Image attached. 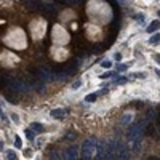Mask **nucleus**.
Returning a JSON list of instances; mask_svg holds the SVG:
<instances>
[{"instance_id":"20e7f679","label":"nucleus","mask_w":160,"mask_h":160,"mask_svg":"<svg viewBox=\"0 0 160 160\" xmlns=\"http://www.w3.org/2000/svg\"><path fill=\"white\" fill-rule=\"evenodd\" d=\"M50 115H51L53 119H56V120H63L64 115H66V109H61V107L53 109V110L50 112Z\"/></svg>"},{"instance_id":"bb28decb","label":"nucleus","mask_w":160,"mask_h":160,"mask_svg":"<svg viewBox=\"0 0 160 160\" xmlns=\"http://www.w3.org/2000/svg\"><path fill=\"white\" fill-rule=\"evenodd\" d=\"M5 149V146H3V143H2V141H0V150H3Z\"/></svg>"},{"instance_id":"ddd939ff","label":"nucleus","mask_w":160,"mask_h":160,"mask_svg":"<svg viewBox=\"0 0 160 160\" xmlns=\"http://www.w3.org/2000/svg\"><path fill=\"white\" fill-rule=\"evenodd\" d=\"M147 75L144 72H135V74H130V79L133 80V79H146Z\"/></svg>"},{"instance_id":"9b49d317","label":"nucleus","mask_w":160,"mask_h":160,"mask_svg":"<svg viewBox=\"0 0 160 160\" xmlns=\"http://www.w3.org/2000/svg\"><path fill=\"white\" fill-rule=\"evenodd\" d=\"M157 29H158V21L155 19V21H152V23H150V24L147 26V29H146V31H147L149 34H154V32H157Z\"/></svg>"},{"instance_id":"b1692460","label":"nucleus","mask_w":160,"mask_h":160,"mask_svg":"<svg viewBox=\"0 0 160 160\" xmlns=\"http://www.w3.org/2000/svg\"><path fill=\"white\" fill-rule=\"evenodd\" d=\"M114 59H115V61H120V59H122V53H115V54H114Z\"/></svg>"},{"instance_id":"0eeeda50","label":"nucleus","mask_w":160,"mask_h":160,"mask_svg":"<svg viewBox=\"0 0 160 160\" xmlns=\"http://www.w3.org/2000/svg\"><path fill=\"white\" fill-rule=\"evenodd\" d=\"M131 144H133V146H131V150H133V152H138L139 147H141V136L131 139Z\"/></svg>"},{"instance_id":"393cba45","label":"nucleus","mask_w":160,"mask_h":160,"mask_svg":"<svg viewBox=\"0 0 160 160\" xmlns=\"http://www.w3.org/2000/svg\"><path fill=\"white\" fill-rule=\"evenodd\" d=\"M64 138H66V139H74V138H75V133H69V135H66Z\"/></svg>"},{"instance_id":"a211bd4d","label":"nucleus","mask_w":160,"mask_h":160,"mask_svg":"<svg viewBox=\"0 0 160 160\" xmlns=\"http://www.w3.org/2000/svg\"><path fill=\"white\" fill-rule=\"evenodd\" d=\"M15 147L16 149H23V141H21V138L18 136V135L15 136Z\"/></svg>"},{"instance_id":"f03ea898","label":"nucleus","mask_w":160,"mask_h":160,"mask_svg":"<svg viewBox=\"0 0 160 160\" xmlns=\"http://www.w3.org/2000/svg\"><path fill=\"white\" fill-rule=\"evenodd\" d=\"M144 122H136V123H130V128H128V138L133 139V138H138L143 135L144 131Z\"/></svg>"},{"instance_id":"aec40b11","label":"nucleus","mask_w":160,"mask_h":160,"mask_svg":"<svg viewBox=\"0 0 160 160\" xmlns=\"http://www.w3.org/2000/svg\"><path fill=\"white\" fill-rule=\"evenodd\" d=\"M82 85H83V82H82V79H80V80H75V82L72 83V87H71V88H72V90H79Z\"/></svg>"},{"instance_id":"6ab92c4d","label":"nucleus","mask_w":160,"mask_h":160,"mask_svg":"<svg viewBox=\"0 0 160 160\" xmlns=\"http://www.w3.org/2000/svg\"><path fill=\"white\" fill-rule=\"evenodd\" d=\"M101 67L102 69H110L112 67V61L110 59H104V61L101 63Z\"/></svg>"},{"instance_id":"2eb2a0df","label":"nucleus","mask_w":160,"mask_h":160,"mask_svg":"<svg viewBox=\"0 0 160 160\" xmlns=\"http://www.w3.org/2000/svg\"><path fill=\"white\" fill-rule=\"evenodd\" d=\"M5 154H6V158H10V160H15V158H18V154L15 152L13 149H8Z\"/></svg>"},{"instance_id":"423d86ee","label":"nucleus","mask_w":160,"mask_h":160,"mask_svg":"<svg viewBox=\"0 0 160 160\" xmlns=\"http://www.w3.org/2000/svg\"><path fill=\"white\" fill-rule=\"evenodd\" d=\"M31 128L35 131V133H43V131H45V125L39 123V122H32V123H31Z\"/></svg>"},{"instance_id":"1a4fd4ad","label":"nucleus","mask_w":160,"mask_h":160,"mask_svg":"<svg viewBox=\"0 0 160 160\" xmlns=\"http://www.w3.org/2000/svg\"><path fill=\"white\" fill-rule=\"evenodd\" d=\"M24 136L29 139V141H35V131H34L31 127H27V128L24 130Z\"/></svg>"},{"instance_id":"4468645a","label":"nucleus","mask_w":160,"mask_h":160,"mask_svg":"<svg viewBox=\"0 0 160 160\" xmlns=\"http://www.w3.org/2000/svg\"><path fill=\"white\" fill-rule=\"evenodd\" d=\"M115 69H117V72H120V74H122V72H127V71H128V66H127L125 63H119Z\"/></svg>"},{"instance_id":"412c9836","label":"nucleus","mask_w":160,"mask_h":160,"mask_svg":"<svg viewBox=\"0 0 160 160\" xmlns=\"http://www.w3.org/2000/svg\"><path fill=\"white\" fill-rule=\"evenodd\" d=\"M110 77H114V72H104L101 75V80H104V79H110Z\"/></svg>"},{"instance_id":"4be33fe9","label":"nucleus","mask_w":160,"mask_h":160,"mask_svg":"<svg viewBox=\"0 0 160 160\" xmlns=\"http://www.w3.org/2000/svg\"><path fill=\"white\" fill-rule=\"evenodd\" d=\"M10 117H11V120L15 122V123H19V122H21V119H19V115H18V114H11Z\"/></svg>"},{"instance_id":"f8f14e48","label":"nucleus","mask_w":160,"mask_h":160,"mask_svg":"<svg viewBox=\"0 0 160 160\" xmlns=\"http://www.w3.org/2000/svg\"><path fill=\"white\" fill-rule=\"evenodd\" d=\"M158 40H160L158 32H154V34H152V37L149 39V43H150V45H157V43H158Z\"/></svg>"},{"instance_id":"dca6fc26","label":"nucleus","mask_w":160,"mask_h":160,"mask_svg":"<svg viewBox=\"0 0 160 160\" xmlns=\"http://www.w3.org/2000/svg\"><path fill=\"white\" fill-rule=\"evenodd\" d=\"M0 120H3V122H5V125H10V119H8V115L2 110V107H0Z\"/></svg>"},{"instance_id":"f257e3e1","label":"nucleus","mask_w":160,"mask_h":160,"mask_svg":"<svg viewBox=\"0 0 160 160\" xmlns=\"http://www.w3.org/2000/svg\"><path fill=\"white\" fill-rule=\"evenodd\" d=\"M95 149H96V139H93V138L87 139L80 147V157L82 158H91L93 154H95Z\"/></svg>"},{"instance_id":"7ed1b4c3","label":"nucleus","mask_w":160,"mask_h":160,"mask_svg":"<svg viewBox=\"0 0 160 160\" xmlns=\"http://www.w3.org/2000/svg\"><path fill=\"white\" fill-rule=\"evenodd\" d=\"M77 157H79V149H77V146H69L67 149H66V158L74 160V158H77Z\"/></svg>"},{"instance_id":"6e6552de","label":"nucleus","mask_w":160,"mask_h":160,"mask_svg":"<svg viewBox=\"0 0 160 160\" xmlns=\"http://www.w3.org/2000/svg\"><path fill=\"white\" fill-rule=\"evenodd\" d=\"M133 19H135V21H136L138 24L144 26V23H146V15H144V13H135Z\"/></svg>"},{"instance_id":"39448f33","label":"nucleus","mask_w":160,"mask_h":160,"mask_svg":"<svg viewBox=\"0 0 160 160\" xmlns=\"http://www.w3.org/2000/svg\"><path fill=\"white\" fill-rule=\"evenodd\" d=\"M131 122H133V114H130V112L123 114V115H122V119H120V123L122 125H130Z\"/></svg>"},{"instance_id":"5701e85b","label":"nucleus","mask_w":160,"mask_h":160,"mask_svg":"<svg viewBox=\"0 0 160 160\" xmlns=\"http://www.w3.org/2000/svg\"><path fill=\"white\" fill-rule=\"evenodd\" d=\"M63 2L67 5H75V3H79V0H63Z\"/></svg>"},{"instance_id":"9d476101","label":"nucleus","mask_w":160,"mask_h":160,"mask_svg":"<svg viewBox=\"0 0 160 160\" xmlns=\"http://www.w3.org/2000/svg\"><path fill=\"white\" fill-rule=\"evenodd\" d=\"M130 80L125 77V75H119V77H115V80H114V85H127Z\"/></svg>"},{"instance_id":"f3484780","label":"nucleus","mask_w":160,"mask_h":160,"mask_svg":"<svg viewBox=\"0 0 160 160\" xmlns=\"http://www.w3.org/2000/svg\"><path fill=\"white\" fill-rule=\"evenodd\" d=\"M96 98H98V93H93V95H87V96H85V101H87V102H95Z\"/></svg>"},{"instance_id":"a878e982","label":"nucleus","mask_w":160,"mask_h":160,"mask_svg":"<svg viewBox=\"0 0 160 160\" xmlns=\"http://www.w3.org/2000/svg\"><path fill=\"white\" fill-rule=\"evenodd\" d=\"M117 2H119L120 5H127V0H117Z\"/></svg>"}]
</instances>
